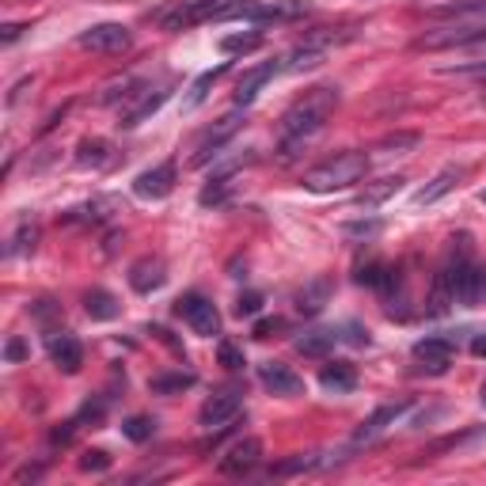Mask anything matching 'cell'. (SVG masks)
Masks as SVG:
<instances>
[{
  "label": "cell",
  "instance_id": "cell-1",
  "mask_svg": "<svg viewBox=\"0 0 486 486\" xmlns=\"http://www.w3.org/2000/svg\"><path fill=\"white\" fill-rule=\"evenodd\" d=\"M338 107V88L331 84H320V88L304 92L293 107L282 114V156L289 160L297 144H304L308 137H315L327 125V118L334 114Z\"/></svg>",
  "mask_w": 486,
  "mask_h": 486
},
{
  "label": "cell",
  "instance_id": "cell-2",
  "mask_svg": "<svg viewBox=\"0 0 486 486\" xmlns=\"http://www.w3.org/2000/svg\"><path fill=\"white\" fill-rule=\"evenodd\" d=\"M369 175V156L365 153H338L323 164L304 172V190L312 194H334V190H350Z\"/></svg>",
  "mask_w": 486,
  "mask_h": 486
},
{
  "label": "cell",
  "instance_id": "cell-3",
  "mask_svg": "<svg viewBox=\"0 0 486 486\" xmlns=\"http://www.w3.org/2000/svg\"><path fill=\"white\" fill-rule=\"evenodd\" d=\"M437 278L449 285V293H452V301H456V304L479 308V304L486 301V266H479L463 247H460V255L449 259V266L441 270Z\"/></svg>",
  "mask_w": 486,
  "mask_h": 486
},
{
  "label": "cell",
  "instance_id": "cell-4",
  "mask_svg": "<svg viewBox=\"0 0 486 486\" xmlns=\"http://www.w3.org/2000/svg\"><path fill=\"white\" fill-rule=\"evenodd\" d=\"M308 12V0H232L224 19H243V24H285Z\"/></svg>",
  "mask_w": 486,
  "mask_h": 486
},
{
  "label": "cell",
  "instance_id": "cell-5",
  "mask_svg": "<svg viewBox=\"0 0 486 486\" xmlns=\"http://www.w3.org/2000/svg\"><path fill=\"white\" fill-rule=\"evenodd\" d=\"M228 8H232V0H183V5L160 15V24H164V31H183L194 24H209V19H224Z\"/></svg>",
  "mask_w": 486,
  "mask_h": 486
},
{
  "label": "cell",
  "instance_id": "cell-6",
  "mask_svg": "<svg viewBox=\"0 0 486 486\" xmlns=\"http://www.w3.org/2000/svg\"><path fill=\"white\" fill-rule=\"evenodd\" d=\"M175 315H183V320L190 323V331L202 334V338H213L221 334V312L213 301H205L202 293H186V297L175 301Z\"/></svg>",
  "mask_w": 486,
  "mask_h": 486
},
{
  "label": "cell",
  "instance_id": "cell-7",
  "mask_svg": "<svg viewBox=\"0 0 486 486\" xmlns=\"http://www.w3.org/2000/svg\"><path fill=\"white\" fill-rule=\"evenodd\" d=\"M240 407H243V392L240 388H221V392H213L202 403V411H198V422L205 430H221L224 422H232L240 414Z\"/></svg>",
  "mask_w": 486,
  "mask_h": 486
},
{
  "label": "cell",
  "instance_id": "cell-8",
  "mask_svg": "<svg viewBox=\"0 0 486 486\" xmlns=\"http://www.w3.org/2000/svg\"><path fill=\"white\" fill-rule=\"evenodd\" d=\"M414 362L422 372H430V376H441V372H449L452 365V353H456V342L452 338H441V334H430V338H422V342H414Z\"/></svg>",
  "mask_w": 486,
  "mask_h": 486
},
{
  "label": "cell",
  "instance_id": "cell-9",
  "mask_svg": "<svg viewBox=\"0 0 486 486\" xmlns=\"http://www.w3.org/2000/svg\"><path fill=\"white\" fill-rule=\"evenodd\" d=\"M46 353L65 376L80 372V365H84V346H80V338L73 331H50L46 334Z\"/></svg>",
  "mask_w": 486,
  "mask_h": 486
},
{
  "label": "cell",
  "instance_id": "cell-10",
  "mask_svg": "<svg viewBox=\"0 0 486 486\" xmlns=\"http://www.w3.org/2000/svg\"><path fill=\"white\" fill-rule=\"evenodd\" d=\"M422 50H452V46H486V24H468V27H449L418 38Z\"/></svg>",
  "mask_w": 486,
  "mask_h": 486
},
{
  "label": "cell",
  "instance_id": "cell-11",
  "mask_svg": "<svg viewBox=\"0 0 486 486\" xmlns=\"http://www.w3.org/2000/svg\"><path fill=\"white\" fill-rule=\"evenodd\" d=\"M80 46L95 50V54H122V50H130V27L125 24H95L80 35Z\"/></svg>",
  "mask_w": 486,
  "mask_h": 486
},
{
  "label": "cell",
  "instance_id": "cell-12",
  "mask_svg": "<svg viewBox=\"0 0 486 486\" xmlns=\"http://www.w3.org/2000/svg\"><path fill=\"white\" fill-rule=\"evenodd\" d=\"M263 460V441L259 437H240L236 445H228L221 456V475H251Z\"/></svg>",
  "mask_w": 486,
  "mask_h": 486
},
{
  "label": "cell",
  "instance_id": "cell-13",
  "mask_svg": "<svg viewBox=\"0 0 486 486\" xmlns=\"http://www.w3.org/2000/svg\"><path fill=\"white\" fill-rule=\"evenodd\" d=\"M407 411H411V399H395V403H384L380 411H372V414L362 422V426H357L353 445H369V441H376L388 426H395V422L403 418Z\"/></svg>",
  "mask_w": 486,
  "mask_h": 486
},
{
  "label": "cell",
  "instance_id": "cell-14",
  "mask_svg": "<svg viewBox=\"0 0 486 486\" xmlns=\"http://www.w3.org/2000/svg\"><path fill=\"white\" fill-rule=\"evenodd\" d=\"M175 179H179L175 164H156V167H149V172H141L134 179V194L144 198V202H160L175 190Z\"/></svg>",
  "mask_w": 486,
  "mask_h": 486
},
{
  "label": "cell",
  "instance_id": "cell-15",
  "mask_svg": "<svg viewBox=\"0 0 486 486\" xmlns=\"http://www.w3.org/2000/svg\"><path fill=\"white\" fill-rule=\"evenodd\" d=\"M240 130V114L236 111H232V114H224L217 125H213V130H205L202 134V141H198V149H194V160H190V164H194V167H202V164H209V160H213L221 149H224V141L232 137V134H236Z\"/></svg>",
  "mask_w": 486,
  "mask_h": 486
},
{
  "label": "cell",
  "instance_id": "cell-16",
  "mask_svg": "<svg viewBox=\"0 0 486 486\" xmlns=\"http://www.w3.org/2000/svg\"><path fill=\"white\" fill-rule=\"evenodd\" d=\"M273 76H282V61H266V65L247 69L240 76V84H236V95H232V99H236V107H251V103L259 99V92L266 88Z\"/></svg>",
  "mask_w": 486,
  "mask_h": 486
},
{
  "label": "cell",
  "instance_id": "cell-17",
  "mask_svg": "<svg viewBox=\"0 0 486 486\" xmlns=\"http://www.w3.org/2000/svg\"><path fill=\"white\" fill-rule=\"evenodd\" d=\"M259 380H263V388L273 392V395H282V399H293V395H301L304 392V380L293 372L289 365L282 362H266L259 365Z\"/></svg>",
  "mask_w": 486,
  "mask_h": 486
},
{
  "label": "cell",
  "instance_id": "cell-18",
  "mask_svg": "<svg viewBox=\"0 0 486 486\" xmlns=\"http://www.w3.org/2000/svg\"><path fill=\"white\" fill-rule=\"evenodd\" d=\"M164 282H167V266H164V259H156V255H144V259H137V263L130 266V289L141 293V297L156 293Z\"/></svg>",
  "mask_w": 486,
  "mask_h": 486
},
{
  "label": "cell",
  "instance_id": "cell-19",
  "mask_svg": "<svg viewBox=\"0 0 486 486\" xmlns=\"http://www.w3.org/2000/svg\"><path fill=\"white\" fill-rule=\"evenodd\" d=\"M118 153H114V144L111 141H103V137H84L76 144V167H84V172H107V167H114Z\"/></svg>",
  "mask_w": 486,
  "mask_h": 486
},
{
  "label": "cell",
  "instance_id": "cell-20",
  "mask_svg": "<svg viewBox=\"0 0 486 486\" xmlns=\"http://www.w3.org/2000/svg\"><path fill=\"white\" fill-rule=\"evenodd\" d=\"M331 293H334V282L327 278V273H320V278L304 282V289H297V312H301V315L323 312L327 301H331Z\"/></svg>",
  "mask_w": 486,
  "mask_h": 486
},
{
  "label": "cell",
  "instance_id": "cell-21",
  "mask_svg": "<svg viewBox=\"0 0 486 486\" xmlns=\"http://www.w3.org/2000/svg\"><path fill=\"white\" fill-rule=\"evenodd\" d=\"M84 312H88L95 323H111V320H118V315H122V304H118L114 293H107V289H88V293H84Z\"/></svg>",
  "mask_w": 486,
  "mask_h": 486
},
{
  "label": "cell",
  "instance_id": "cell-22",
  "mask_svg": "<svg viewBox=\"0 0 486 486\" xmlns=\"http://www.w3.org/2000/svg\"><path fill=\"white\" fill-rule=\"evenodd\" d=\"M320 384H323L327 392H334V395H346V392L357 388V369H353L350 362H327V365L320 369Z\"/></svg>",
  "mask_w": 486,
  "mask_h": 486
},
{
  "label": "cell",
  "instance_id": "cell-23",
  "mask_svg": "<svg viewBox=\"0 0 486 486\" xmlns=\"http://www.w3.org/2000/svg\"><path fill=\"white\" fill-rule=\"evenodd\" d=\"M114 209H118V198H92L84 205H73L65 213V221L69 224H99V221H107Z\"/></svg>",
  "mask_w": 486,
  "mask_h": 486
},
{
  "label": "cell",
  "instance_id": "cell-24",
  "mask_svg": "<svg viewBox=\"0 0 486 486\" xmlns=\"http://www.w3.org/2000/svg\"><path fill=\"white\" fill-rule=\"evenodd\" d=\"M456 183H460V167H445V172H437L426 186L414 194V205H433V202H441L449 194V190H456Z\"/></svg>",
  "mask_w": 486,
  "mask_h": 486
},
{
  "label": "cell",
  "instance_id": "cell-25",
  "mask_svg": "<svg viewBox=\"0 0 486 486\" xmlns=\"http://www.w3.org/2000/svg\"><path fill=\"white\" fill-rule=\"evenodd\" d=\"M172 95L167 88H156V92H149V95H141V103H134V107H125V114H122V122L118 125H125V130H134V125H141L149 114H156L160 107H164V99Z\"/></svg>",
  "mask_w": 486,
  "mask_h": 486
},
{
  "label": "cell",
  "instance_id": "cell-26",
  "mask_svg": "<svg viewBox=\"0 0 486 486\" xmlns=\"http://www.w3.org/2000/svg\"><path fill=\"white\" fill-rule=\"evenodd\" d=\"M334 342H342V334L331 331V327H323V331H308L304 338H297V350H301L304 357H323Z\"/></svg>",
  "mask_w": 486,
  "mask_h": 486
},
{
  "label": "cell",
  "instance_id": "cell-27",
  "mask_svg": "<svg viewBox=\"0 0 486 486\" xmlns=\"http://www.w3.org/2000/svg\"><path fill=\"white\" fill-rule=\"evenodd\" d=\"M399 186H403V175H388V179H380V183L365 186L362 194H357V205H362V209H372V205H380L384 198H392Z\"/></svg>",
  "mask_w": 486,
  "mask_h": 486
},
{
  "label": "cell",
  "instance_id": "cell-28",
  "mask_svg": "<svg viewBox=\"0 0 486 486\" xmlns=\"http://www.w3.org/2000/svg\"><path fill=\"white\" fill-rule=\"evenodd\" d=\"M430 15L437 19H486V0H456V5H441V8H430Z\"/></svg>",
  "mask_w": 486,
  "mask_h": 486
},
{
  "label": "cell",
  "instance_id": "cell-29",
  "mask_svg": "<svg viewBox=\"0 0 486 486\" xmlns=\"http://www.w3.org/2000/svg\"><path fill=\"white\" fill-rule=\"evenodd\" d=\"M327 460H320L315 452H301V456H293V460H282V463H273L270 468V475H278V479H285V475H301V471H312V468H323Z\"/></svg>",
  "mask_w": 486,
  "mask_h": 486
},
{
  "label": "cell",
  "instance_id": "cell-30",
  "mask_svg": "<svg viewBox=\"0 0 486 486\" xmlns=\"http://www.w3.org/2000/svg\"><path fill=\"white\" fill-rule=\"evenodd\" d=\"M156 395H172V392H183V388H194V372H167V376H153L149 384Z\"/></svg>",
  "mask_w": 486,
  "mask_h": 486
},
{
  "label": "cell",
  "instance_id": "cell-31",
  "mask_svg": "<svg viewBox=\"0 0 486 486\" xmlns=\"http://www.w3.org/2000/svg\"><path fill=\"white\" fill-rule=\"evenodd\" d=\"M263 42L259 31H247V35H224L221 38V54H247V50H255Z\"/></svg>",
  "mask_w": 486,
  "mask_h": 486
},
{
  "label": "cell",
  "instance_id": "cell-32",
  "mask_svg": "<svg viewBox=\"0 0 486 486\" xmlns=\"http://www.w3.org/2000/svg\"><path fill=\"white\" fill-rule=\"evenodd\" d=\"M232 183H236V179H232V172H224V175H217V179H209V186L202 190V205H221L224 202V194H228V190H232Z\"/></svg>",
  "mask_w": 486,
  "mask_h": 486
},
{
  "label": "cell",
  "instance_id": "cell-33",
  "mask_svg": "<svg viewBox=\"0 0 486 486\" xmlns=\"http://www.w3.org/2000/svg\"><path fill=\"white\" fill-rule=\"evenodd\" d=\"M122 433L130 437V441H137V445H144V441H149V437L156 433V422H153V418H144V414H134V418L122 426Z\"/></svg>",
  "mask_w": 486,
  "mask_h": 486
},
{
  "label": "cell",
  "instance_id": "cell-34",
  "mask_svg": "<svg viewBox=\"0 0 486 486\" xmlns=\"http://www.w3.org/2000/svg\"><path fill=\"white\" fill-rule=\"evenodd\" d=\"M217 357H221V365H224L228 372H240V369L247 365V357H243V350H240L236 342H228V338H224V342L217 346Z\"/></svg>",
  "mask_w": 486,
  "mask_h": 486
},
{
  "label": "cell",
  "instance_id": "cell-35",
  "mask_svg": "<svg viewBox=\"0 0 486 486\" xmlns=\"http://www.w3.org/2000/svg\"><path fill=\"white\" fill-rule=\"evenodd\" d=\"M221 73H224V65H221V69H213V73H202V76L194 80V88H190V99H186V107H190V111H194L198 103L209 95V88H213V80H217Z\"/></svg>",
  "mask_w": 486,
  "mask_h": 486
},
{
  "label": "cell",
  "instance_id": "cell-36",
  "mask_svg": "<svg viewBox=\"0 0 486 486\" xmlns=\"http://www.w3.org/2000/svg\"><path fill=\"white\" fill-rule=\"evenodd\" d=\"M35 240H38V228L35 224H24L15 232V240L8 247V255H19V251H35Z\"/></svg>",
  "mask_w": 486,
  "mask_h": 486
},
{
  "label": "cell",
  "instance_id": "cell-37",
  "mask_svg": "<svg viewBox=\"0 0 486 486\" xmlns=\"http://www.w3.org/2000/svg\"><path fill=\"white\" fill-rule=\"evenodd\" d=\"M414 144H418V134H395V137L380 141V153H407Z\"/></svg>",
  "mask_w": 486,
  "mask_h": 486
},
{
  "label": "cell",
  "instance_id": "cell-38",
  "mask_svg": "<svg viewBox=\"0 0 486 486\" xmlns=\"http://www.w3.org/2000/svg\"><path fill=\"white\" fill-rule=\"evenodd\" d=\"M107 468H111V456L103 449H92L80 456V471H107Z\"/></svg>",
  "mask_w": 486,
  "mask_h": 486
},
{
  "label": "cell",
  "instance_id": "cell-39",
  "mask_svg": "<svg viewBox=\"0 0 486 486\" xmlns=\"http://www.w3.org/2000/svg\"><path fill=\"white\" fill-rule=\"evenodd\" d=\"M263 312V293H240V301H236V315L243 320V315H259Z\"/></svg>",
  "mask_w": 486,
  "mask_h": 486
},
{
  "label": "cell",
  "instance_id": "cell-40",
  "mask_svg": "<svg viewBox=\"0 0 486 486\" xmlns=\"http://www.w3.org/2000/svg\"><path fill=\"white\" fill-rule=\"evenodd\" d=\"M376 232H380L376 221H369V224H346V236L350 240H369V236H376Z\"/></svg>",
  "mask_w": 486,
  "mask_h": 486
},
{
  "label": "cell",
  "instance_id": "cell-41",
  "mask_svg": "<svg viewBox=\"0 0 486 486\" xmlns=\"http://www.w3.org/2000/svg\"><path fill=\"white\" fill-rule=\"evenodd\" d=\"M342 331H346V334H342V342H353V346H369V331H365V327H357V323H346Z\"/></svg>",
  "mask_w": 486,
  "mask_h": 486
},
{
  "label": "cell",
  "instance_id": "cell-42",
  "mask_svg": "<svg viewBox=\"0 0 486 486\" xmlns=\"http://www.w3.org/2000/svg\"><path fill=\"white\" fill-rule=\"evenodd\" d=\"M5 357H8V362H24V357H27V346H24V338H8V346H5Z\"/></svg>",
  "mask_w": 486,
  "mask_h": 486
},
{
  "label": "cell",
  "instance_id": "cell-43",
  "mask_svg": "<svg viewBox=\"0 0 486 486\" xmlns=\"http://www.w3.org/2000/svg\"><path fill=\"white\" fill-rule=\"evenodd\" d=\"M282 323L278 320H263V323H255V338H270L273 331H278Z\"/></svg>",
  "mask_w": 486,
  "mask_h": 486
},
{
  "label": "cell",
  "instance_id": "cell-44",
  "mask_svg": "<svg viewBox=\"0 0 486 486\" xmlns=\"http://www.w3.org/2000/svg\"><path fill=\"white\" fill-rule=\"evenodd\" d=\"M471 353H475V357H482V362H486V334H479L475 342H471Z\"/></svg>",
  "mask_w": 486,
  "mask_h": 486
},
{
  "label": "cell",
  "instance_id": "cell-45",
  "mask_svg": "<svg viewBox=\"0 0 486 486\" xmlns=\"http://www.w3.org/2000/svg\"><path fill=\"white\" fill-rule=\"evenodd\" d=\"M19 31H24L19 24H8V27H5V35H0V38H5V42H15V38H19Z\"/></svg>",
  "mask_w": 486,
  "mask_h": 486
},
{
  "label": "cell",
  "instance_id": "cell-46",
  "mask_svg": "<svg viewBox=\"0 0 486 486\" xmlns=\"http://www.w3.org/2000/svg\"><path fill=\"white\" fill-rule=\"evenodd\" d=\"M460 73H475V76H486V61H482V65H468V69H460Z\"/></svg>",
  "mask_w": 486,
  "mask_h": 486
},
{
  "label": "cell",
  "instance_id": "cell-47",
  "mask_svg": "<svg viewBox=\"0 0 486 486\" xmlns=\"http://www.w3.org/2000/svg\"><path fill=\"white\" fill-rule=\"evenodd\" d=\"M479 202H482V205H486V190H482V194H479Z\"/></svg>",
  "mask_w": 486,
  "mask_h": 486
},
{
  "label": "cell",
  "instance_id": "cell-48",
  "mask_svg": "<svg viewBox=\"0 0 486 486\" xmlns=\"http://www.w3.org/2000/svg\"><path fill=\"white\" fill-rule=\"evenodd\" d=\"M482 399H486V384H482Z\"/></svg>",
  "mask_w": 486,
  "mask_h": 486
}]
</instances>
